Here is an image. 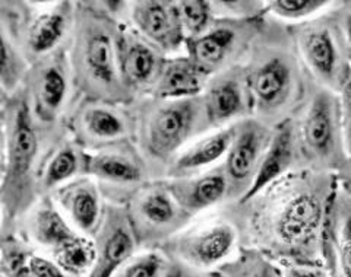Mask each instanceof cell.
<instances>
[{
    "mask_svg": "<svg viewBox=\"0 0 351 277\" xmlns=\"http://www.w3.org/2000/svg\"><path fill=\"white\" fill-rule=\"evenodd\" d=\"M338 180L335 172L295 170L223 216L237 228L240 247L277 263H324L322 242Z\"/></svg>",
    "mask_w": 351,
    "mask_h": 277,
    "instance_id": "1",
    "label": "cell"
},
{
    "mask_svg": "<svg viewBox=\"0 0 351 277\" xmlns=\"http://www.w3.org/2000/svg\"><path fill=\"white\" fill-rule=\"evenodd\" d=\"M243 68L252 117L274 129L295 116L316 83L298 50L291 25L269 15Z\"/></svg>",
    "mask_w": 351,
    "mask_h": 277,
    "instance_id": "2",
    "label": "cell"
},
{
    "mask_svg": "<svg viewBox=\"0 0 351 277\" xmlns=\"http://www.w3.org/2000/svg\"><path fill=\"white\" fill-rule=\"evenodd\" d=\"M2 235L16 234L21 222L40 200L38 172L51 139L64 129H44L31 113L28 96L21 88L2 95Z\"/></svg>",
    "mask_w": 351,
    "mask_h": 277,
    "instance_id": "3",
    "label": "cell"
},
{
    "mask_svg": "<svg viewBox=\"0 0 351 277\" xmlns=\"http://www.w3.org/2000/svg\"><path fill=\"white\" fill-rule=\"evenodd\" d=\"M75 3L69 60L76 98L134 104L119 70L117 32L123 18H117L107 2Z\"/></svg>",
    "mask_w": 351,
    "mask_h": 277,
    "instance_id": "4",
    "label": "cell"
},
{
    "mask_svg": "<svg viewBox=\"0 0 351 277\" xmlns=\"http://www.w3.org/2000/svg\"><path fill=\"white\" fill-rule=\"evenodd\" d=\"M135 143L154 179H164L173 159L196 137L210 133L205 123L201 95L164 101L142 98L134 104Z\"/></svg>",
    "mask_w": 351,
    "mask_h": 277,
    "instance_id": "5",
    "label": "cell"
},
{
    "mask_svg": "<svg viewBox=\"0 0 351 277\" xmlns=\"http://www.w3.org/2000/svg\"><path fill=\"white\" fill-rule=\"evenodd\" d=\"M290 123L298 170L337 174L348 158L339 95L315 83L312 92Z\"/></svg>",
    "mask_w": 351,
    "mask_h": 277,
    "instance_id": "6",
    "label": "cell"
},
{
    "mask_svg": "<svg viewBox=\"0 0 351 277\" xmlns=\"http://www.w3.org/2000/svg\"><path fill=\"white\" fill-rule=\"evenodd\" d=\"M75 2L0 3V29L12 36L29 64L69 44L75 24Z\"/></svg>",
    "mask_w": 351,
    "mask_h": 277,
    "instance_id": "7",
    "label": "cell"
},
{
    "mask_svg": "<svg viewBox=\"0 0 351 277\" xmlns=\"http://www.w3.org/2000/svg\"><path fill=\"white\" fill-rule=\"evenodd\" d=\"M291 31L315 82L335 94L341 92L351 77V53L331 6L319 15L293 24Z\"/></svg>",
    "mask_w": 351,
    "mask_h": 277,
    "instance_id": "8",
    "label": "cell"
},
{
    "mask_svg": "<svg viewBox=\"0 0 351 277\" xmlns=\"http://www.w3.org/2000/svg\"><path fill=\"white\" fill-rule=\"evenodd\" d=\"M138 247L161 248L191 224L193 216L176 200L166 179L149 180L125 202Z\"/></svg>",
    "mask_w": 351,
    "mask_h": 277,
    "instance_id": "9",
    "label": "cell"
},
{
    "mask_svg": "<svg viewBox=\"0 0 351 277\" xmlns=\"http://www.w3.org/2000/svg\"><path fill=\"white\" fill-rule=\"evenodd\" d=\"M134 104L75 98L63 126L76 145L85 152H98L135 142Z\"/></svg>",
    "mask_w": 351,
    "mask_h": 277,
    "instance_id": "10",
    "label": "cell"
},
{
    "mask_svg": "<svg viewBox=\"0 0 351 277\" xmlns=\"http://www.w3.org/2000/svg\"><path fill=\"white\" fill-rule=\"evenodd\" d=\"M31 113L44 129L63 127L75 101V86L69 60V44L31 64L24 82Z\"/></svg>",
    "mask_w": 351,
    "mask_h": 277,
    "instance_id": "11",
    "label": "cell"
},
{
    "mask_svg": "<svg viewBox=\"0 0 351 277\" xmlns=\"http://www.w3.org/2000/svg\"><path fill=\"white\" fill-rule=\"evenodd\" d=\"M267 15L247 19L217 18L202 36L186 40V54L211 77L237 64H243Z\"/></svg>",
    "mask_w": 351,
    "mask_h": 277,
    "instance_id": "12",
    "label": "cell"
},
{
    "mask_svg": "<svg viewBox=\"0 0 351 277\" xmlns=\"http://www.w3.org/2000/svg\"><path fill=\"white\" fill-rule=\"evenodd\" d=\"M84 175L97 181L106 202L117 205H125L138 187L156 180L135 142L98 152L84 150Z\"/></svg>",
    "mask_w": 351,
    "mask_h": 277,
    "instance_id": "13",
    "label": "cell"
},
{
    "mask_svg": "<svg viewBox=\"0 0 351 277\" xmlns=\"http://www.w3.org/2000/svg\"><path fill=\"white\" fill-rule=\"evenodd\" d=\"M239 248V230L223 216L213 224L180 232L158 250L193 272L213 273L233 259Z\"/></svg>",
    "mask_w": 351,
    "mask_h": 277,
    "instance_id": "14",
    "label": "cell"
},
{
    "mask_svg": "<svg viewBox=\"0 0 351 277\" xmlns=\"http://www.w3.org/2000/svg\"><path fill=\"white\" fill-rule=\"evenodd\" d=\"M272 136L274 127L255 117L237 121L234 139L221 162L228 183L227 203L240 202L254 185Z\"/></svg>",
    "mask_w": 351,
    "mask_h": 277,
    "instance_id": "15",
    "label": "cell"
},
{
    "mask_svg": "<svg viewBox=\"0 0 351 277\" xmlns=\"http://www.w3.org/2000/svg\"><path fill=\"white\" fill-rule=\"evenodd\" d=\"M119 70L134 101L151 96L169 55L138 32L129 19H122L117 32Z\"/></svg>",
    "mask_w": 351,
    "mask_h": 277,
    "instance_id": "16",
    "label": "cell"
},
{
    "mask_svg": "<svg viewBox=\"0 0 351 277\" xmlns=\"http://www.w3.org/2000/svg\"><path fill=\"white\" fill-rule=\"evenodd\" d=\"M201 103L210 133L252 117V101L243 64L211 76L201 94Z\"/></svg>",
    "mask_w": 351,
    "mask_h": 277,
    "instance_id": "17",
    "label": "cell"
},
{
    "mask_svg": "<svg viewBox=\"0 0 351 277\" xmlns=\"http://www.w3.org/2000/svg\"><path fill=\"white\" fill-rule=\"evenodd\" d=\"M93 239L97 247V260L88 277H113L135 256L138 248V241L123 205L104 203L101 224Z\"/></svg>",
    "mask_w": 351,
    "mask_h": 277,
    "instance_id": "18",
    "label": "cell"
},
{
    "mask_svg": "<svg viewBox=\"0 0 351 277\" xmlns=\"http://www.w3.org/2000/svg\"><path fill=\"white\" fill-rule=\"evenodd\" d=\"M128 19L154 46L174 55L186 44L178 0H136L129 2Z\"/></svg>",
    "mask_w": 351,
    "mask_h": 277,
    "instance_id": "19",
    "label": "cell"
},
{
    "mask_svg": "<svg viewBox=\"0 0 351 277\" xmlns=\"http://www.w3.org/2000/svg\"><path fill=\"white\" fill-rule=\"evenodd\" d=\"M322 261L329 277H351V192L339 183L326 217Z\"/></svg>",
    "mask_w": 351,
    "mask_h": 277,
    "instance_id": "20",
    "label": "cell"
},
{
    "mask_svg": "<svg viewBox=\"0 0 351 277\" xmlns=\"http://www.w3.org/2000/svg\"><path fill=\"white\" fill-rule=\"evenodd\" d=\"M50 196L80 234L90 238L95 235L101 224L106 200L94 179L80 175Z\"/></svg>",
    "mask_w": 351,
    "mask_h": 277,
    "instance_id": "21",
    "label": "cell"
},
{
    "mask_svg": "<svg viewBox=\"0 0 351 277\" xmlns=\"http://www.w3.org/2000/svg\"><path fill=\"white\" fill-rule=\"evenodd\" d=\"M166 180L176 200L193 217L208 209L227 205L228 202V183L223 163L186 179Z\"/></svg>",
    "mask_w": 351,
    "mask_h": 277,
    "instance_id": "22",
    "label": "cell"
},
{
    "mask_svg": "<svg viewBox=\"0 0 351 277\" xmlns=\"http://www.w3.org/2000/svg\"><path fill=\"white\" fill-rule=\"evenodd\" d=\"M80 175H84V150L63 129L44 152L38 172L40 197L53 194Z\"/></svg>",
    "mask_w": 351,
    "mask_h": 277,
    "instance_id": "23",
    "label": "cell"
},
{
    "mask_svg": "<svg viewBox=\"0 0 351 277\" xmlns=\"http://www.w3.org/2000/svg\"><path fill=\"white\" fill-rule=\"evenodd\" d=\"M236 135V123L224 129L211 131L186 146L173 159L164 179H186L201 174L221 163Z\"/></svg>",
    "mask_w": 351,
    "mask_h": 277,
    "instance_id": "24",
    "label": "cell"
},
{
    "mask_svg": "<svg viewBox=\"0 0 351 277\" xmlns=\"http://www.w3.org/2000/svg\"><path fill=\"white\" fill-rule=\"evenodd\" d=\"M208 77L188 54L170 55L166 59L151 98L174 101L196 98L204 92Z\"/></svg>",
    "mask_w": 351,
    "mask_h": 277,
    "instance_id": "25",
    "label": "cell"
},
{
    "mask_svg": "<svg viewBox=\"0 0 351 277\" xmlns=\"http://www.w3.org/2000/svg\"><path fill=\"white\" fill-rule=\"evenodd\" d=\"M21 224H24L32 241L51 251L80 234L62 213L51 196L41 197Z\"/></svg>",
    "mask_w": 351,
    "mask_h": 277,
    "instance_id": "26",
    "label": "cell"
},
{
    "mask_svg": "<svg viewBox=\"0 0 351 277\" xmlns=\"http://www.w3.org/2000/svg\"><path fill=\"white\" fill-rule=\"evenodd\" d=\"M295 170H298V162H295L293 129L289 120L274 129L272 140L269 143L265 157L262 159L254 185L250 187L247 194L240 202L256 196L263 188H267L272 183L282 179L284 175H287L289 172Z\"/></svg>",
    "mask_w": 351,
    "mask_h": 277,
    "instance_id": "27",
    "label": "cell"
},
{
    "mask_svg": "<svg viewBox=\"0 0 351 277\" xmlns=\"http://www.w3.org/2000/svg\"><path fill=\"white\" fill-rule=\"evenodd\" d=\"M31 64L16 40L0 29V88L2 95H12L24 85Z\"/></svg>",
    "mask_w": 351,
    "mask_h": 277,
    "instance_id": "28",
    "label": "cell"
},
{
    "mask_svg": "<svg viewBox=\"0 0 351 277\" xmlns=\"http://www.w3.org/2000/svg\"><path fill=\"white\" fill-rule=\"evenodd\" d=\"M51 256L64 273L72 277H88L95 265L97 247L93 238L78 234L53 250Z\"/></svg>",
    "mask_w": 351,
    "mask_h": 277,
    "instance_id": "29",
    "label": "cell"
},
{
    "mask_svg": "<svg viewBox=\"0 0 351 277\" xmlns=\"http://www.w3.org/2000/svg\"><path fill=\"white\" fill-rule=\"evenodd\" d=\"M215 277H282L281 264L255 248L240 247L233 259L213 272Z\"/></svg>",
    "mask_w": 351,
    "mask_h": 277,
    "instance_id": "30",
    "label": "cell"
},
{
    "mask_svg": "<svg viewBox=\"0 0 351 277\" xmlns=\"http://www.w3.org/2000/svg\"><path fill=\"white\" fill-rule=\"evenodd\" d=\"M331 3L326 0H269L265 2V14L293 25L325 12Z\"/></svg>",
    "mask_w": 351,
    "mask_h": 277,
    "instance_id": "31",
    "label": "cell"
},
{
    "mask_svg": "<svg viewBox=\"0 0 351 277\" xmlns=\"http://www.w3.org/2000/svg\"><path fill=\"white\" fill-rule=\"evenodd\" d=\"M178 8L186 40L202 36L217 19L213 2L208 0H178Z\"/></svg>",
    "mask_w": 351,
    "mask_h": 277,
    "instance_id": "32",
    "label": "cell"
},
{
    "mask_svg": "<svg viewBox=\"0 0 351 277\" xmlns=\"http://www.w3.org/2000/svg\"><path fill=\"white\" fill-rule=\"evenodd\" d=\"M170 264L167 254L156 248L135 254L113 277H162Z\"/></svg>",
    "mask_w": 351,
    "mask_h": 277,
    "instance_id": "33",
    "label": "cell"
},
{
    "mask_svg": "<svg viewBox=\"0 0 351 277\" xmlns=\"http://www.w3.org/2000/svg\"><path fill=\"white\" fill-rule=\"evenodd\" d=\"M213 8L217 18L247 19L267 15L262 0H213Z\"/></svg>",
    "mask_w": 351,
    "mask_h": 277,
    "instance_id": "34",
    "label": "cell"
},
{
    "mask_svg": "<svg viewBox=\"0 0 351 277\" xmlns=\"http://www.w3.org/2000/svg\"><path fill=\"white\" fill-rule=\"evenodd\" d=\"M282 277H329L324 263H280Z\"/></svg>",
    "mask_w": 351,
    "mask_h": 277,
    "instance_id": "35",
    "label": "cell"
},
{
    "mask_svg": "<svg viewBox=\"0 0 351 277\" xmlns=\"http://www.w3.org/2000/svg\"><path fill=\"white\" fill-rule=\"evenodd\" d=\"M339 95V107H341V124L344 133V143L348 157L351 155V77L343 88Z\"/></svg>",
    "mask_w": 351,
    "mask_h": 277,
    "instance_id": "36",
    "label": "cell"
},
{
    "mask_svg": "<svg viewBox=\"0 0 351 277\" xmlns=\"http://www.w3.org/2000/svg\"><path fill=\"white\" fill-rule=\"evenodd\" d=\"M29 272L34 277H72L64 273L53 260L38 256L36 252L29 259Z\"/></svg>",
    "mask_w": 351,
    "mask_h": 277,
    "instance_id": "37",
    "label": "cell"
},
{
    "mask_svg": "<svg viewBox=\"0 0 351 277\" xmlns=\"http://www.w3.org/2000/svg\"><path fill=\"white\" fill-rule=\"evenodd\" d=\"M332 12L335 14L339 25L343 28L347 46L351 53V0H343V2H332Z\"/></svg>",
    "mask_w": 351,
    "mask_h": 277,
    "instance_id": "38",
    "label": "cell"
},
{
    "mask_svg": "<svg viewBox=\"0 0 351 277\" xmlns=\"http://www.w3.org/2000/svg\"><path fill=\"white\" fill-rule=\"evenodd\" d=\"M337 180L343 187H346L348 192H351V155L346 159L341 168L338 170Z\"/></svg>",
    "mask_w": 351,
    "mask_h": 277,
    "instance_id": "39",
    "label": "cell"
},
{
    "mask_svg": "<svg viewBox=\"0 0 351 277\" xmlns=\"http://www.w3.org/2000/svg\"><path fill=\"white\" fill-rule=\"evenodd\" d=\"M191 269L184 267L183 264L170 259V264L162 277H191Z\"/></svg>",
    "mask_w": 351,
    "mask_h": 277,
    "instance_id": "40",
    "label": "cell"
},
{
    "mask_svg": "<svg viewBox=\"0 0 351 277\" xmlns=\"http://www.w3.org/2000/svg\"><path fill=\"white\" fill-rule=\"evenodd\" d=\"M191 277H215L213 273H199V272H191Z\"/></svg>",
    "mask_w": 351,
    "mask_h": 277,
    "instance_id": "41",
    "label": "cell"
}]
</instances>
